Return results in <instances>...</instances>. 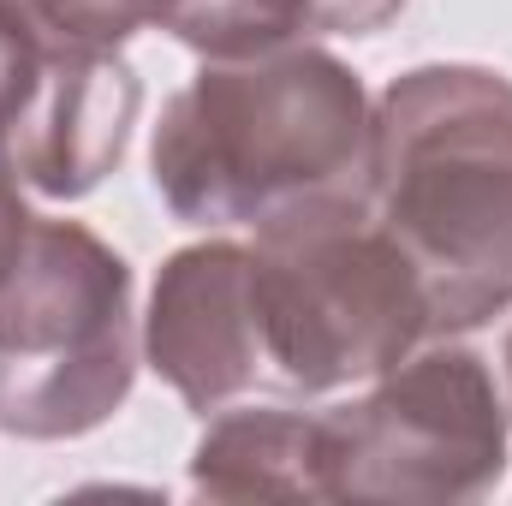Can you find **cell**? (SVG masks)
Wrapping results in <instances>:
<instances>
[{"label":"cell","instance_id":"obj_1","mask_svg":"<svg viewBox=\"0 0 512 506\" xmlns=\"http://www.w3.org/2000/svg\"><path fill=\"white\" fill-rule=\"evenodd\" d=\"M370 102L328 48L209 60L149 143L161 203L191 227H262L286 209L358 197L370 173Z\"/></svg>","mask_w":512,"mask_h":506},{"label":"cell","instance_id":"obj_2","mask_svg":"<svg viewBox=\"0 0 512 506\" xmlns=\"http://www.w3.org/2000/svg\"><path fill=\"white\" fill-rule=\"evenodd\" d=\"M364 203L411 256L429 334H465L512 304V78L417 66L370 120Z\"/></svg>","mask_w":512,"mask_h":506},{"label":"cell","instance_id":"obj_3","mask_svg":"<svg viewBox=\"0 0 512 506\" xmlns=\"http://www.w3.org/2000/svg\"><path fill=\"white\" fill-rule=\"evenodd\" d=\"M251 322L262 387L328 393L376 381L429 334L411 256L358 197L286 209L256 227Z\"/></svg>","mask_w":512,"mask_h":506},{"label":"cell","instance_id":"obj_4","mask_svg":"<svg viewBox=\"0 0 512 506\" xmlns=\"http://www.w3.org/2000/svg\"><path fill=\"white\" fill-rule=\"evenodd\" d=\"M137 376L131 268L84 221L36 215L0 280V429L66 441L108 423Z\"/></svg>","mask_w":512,"mask_h":506},{"label":"cell","instance_id":"obj_5","mask_svg":"<svg viewBox=\"0 0 512 506\" xmlns=\"http://www.w3.org/2000/svg\"><path fill=\"white\" fill-rule=\"evenodd\" d=\"M316 453L322 501H477L507 471V411L471 346H429L316 411Z\"/></svg>","mask_w":512,"mask_h":506},{"label":"cell","instance_id":"obj_6","mask_svg":"<svg viewBox=\"0 0 512 506\" xmlns=\"http://www.w3.org/2000/svg\"><path fill=\"white\" fill-rule=\"evenodd\" d=\"M149 364L191 411H221L245 387H262L251 322V245H191L179 251L149 298L143 322Z\"/></svg>","mask_w":512,"mask_h":506},{"label":"cell","instance_id":"obj_7","mask_svg":"<svg viewBox=\"0 0 512 506\" xmlns=\"http://www.w3.org/2000/svg\"><path fill=\"white\" fill-rule=\"evenodd\" d=\"M137 108L143 84L120 54L48 48L18 126L6 131V161L42 197H84L120 167Z\"/></svg>","mask_w":512,"mask_h":506},{"label":"cell","instance_id":"obj_8","mask_svg":"<svg viewBox=\"0 0 512 506\" xmlns=\"http://www.w3.org/2000/svg\"><path fill=\"white\" fill-rule=\"evenodd\" d=\"M191 489L215 501H322L316 411L221 405L191 453Z\"/></svg>","mask_w":512,"mask_h":506},{"label":"cell","instance_id":"obj_9","mask_svg":"<svg viewBox=\"0 0 512 506\" xmlns=\"http://www.w3.org/2000/svg\"><path fill=\"white\" fill-rule=\"evenodd\" d=\"M203 60H245L316 30L310 0H161V24Z\"/></svg>","mask_w":512,"mask_h":506},{"label":"cell","instance_id":"obj_10","mask_svg":"<svg viewBox=\"0 0 512 506\" xmlns=\"http://www.w3.org/2000/svg\"><path fill=\"white\" fill-rule=\"evenodd\" d=\"M48 48L120 54V42L161 24V0H12Z\"/></svg>","mask_w":512,"mask_h":506},{"label":"cell","instance_id":"obj_11","mask_svg":"<svg viewBox=\"0 0 512 506\" xmlns=\"http://www.w3.org/2000/svg\"><path fill=\"white\" fill-rule=\"evenodd\" d=\"M42 60H48V42L30 30V18L0 0V149H6V131L18 126L36 78H42Z\"/></svg>","mask_w":512,"mask_h":506},{"label":"cell","instance_id":"obj_12","mask_svg":"<svg viewBox=\"0 0 512 506\" xmlns=\"http://www.w3.org/2000/svg\"><path fill=\"white\" fill-rule=\"evenodd\" d=\"M18 167L6 161V149H0V280L18 268V256L30 245V227H36V215L24 209V197H18Z\"/></svg>","mask_w":512,"mask_h":506},{"label":"cell","instance_id":"obj_13","mask_svg":"<svg viewBox=\"0 0 512 506\" xmlns=\"http://www.w3.org/2000/svg\"><path fill=\"white\" fill-rule=\"evenodd\" d=\"M405 0H310L316 12V30H334V36H376L387 18H399Z\"/></svg>","mask_w":512,"mask_h":506},{"label":"cell","instance_id":"obj_14","mask_svg":"<svg viewBox=\"0 0 512 506\" xmlns=\"http://www.w3.org/2000/svg\"><path fill=\"white\" fill-rule=\"evenodd\" d=\"M507 381H512V340H507Z\"/></svg>","mask_w":512,"mask_h":506}]
</instances>
